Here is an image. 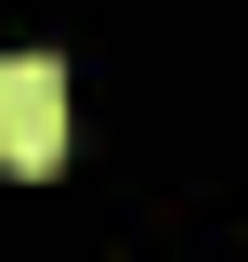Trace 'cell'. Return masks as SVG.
Listing matches in <instances>:
<instances>
[{"label":"cell","mask_w":248,"mask_h":262,"mask_svg":"<svg viewBox=\"0 0 248 262\" xmlns=\"http://www.w3.org/2000/svg\"><path fill=\"white\" fill-rule=\"evenodd\" d=\"M53 158H65V66L53 53H13V66H0V170L39 184Z\"/></svg>","instance_id":"6da1fadb"}]
</instances>
